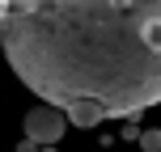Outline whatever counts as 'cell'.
<instances>
[{
    "mask_svg": "<svg viewBox=\"0 0 161 152\" xmlns=\"http://www.w3.org/2000/svg\"><path fill=\"white\" fill-rule=\"evenodd\" d=\"M0 51L80 131L161 102V0H0Z\"/></svg>",
    "mask_w": 161,
    "mask_h": 152,
    "instance_id": "obj_1",
    "label": "cell"
},
{
    "mask_svg": "<svg viewBox=\"0 0 161 152\" xmlns=\"http://www.w3.org/2000/svg\"><path fill=\"white\" fill-rule=\"evenodd\" d=\"M64 131H68V114L59 110V106L38 102L30 114H25V139L38 144V148H55L59 139H64Z\"/></svg>",
    "mask_w": 161,
    "mask_h": 152,
    "instance_id": "obj_2",
    "label": "cell"
},
{
    "mask_svg": "<svg viewBox=\"0 0 161 152\" xmlns=\"http://www.w3.org/2000/svg\"><path fill=\"white\" fill-rule=\"evenodd\" d=\"M140 144H144L148 152H157V148H161V131H144V135H140Z\"/></svg>",
    "mask_w": 161,
    "mask_h": 152,
    "instance_id": "obj_3",
    "label": "cell"
},
{
    "mask_svg": "<svg viewBox=\"0 0 161 152\" xmlns=\"http://www.w3.org/2000/svg\"><path fill=\"white\" fill-rule=\"evenodd\" d=\"M42 152H55V148H42Z\"/></svg>",
    "mask_w": 161,
    "mask_h": 152,
    "instance_id": "obj_4",
    "label": "cell"
}]
</instances>
